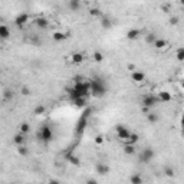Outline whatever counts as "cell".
I'll list each match as a JSON object with an SVG mask.
<instances>
[{
	"label": "cell",
	"mask_w": 184,
	"mask_h": 184,
	"mask_svg": "<svg viewBox=\"0 0 184 184\" xmlns=\"http://www.w3.org/2000/svg\"><path fill=\"white\" fill-rule=\"evenodd\" d=\"M89 92H91L94 96H102V95H105L107 88H105V85L102 81L95 78V79L89 81Z\"/></svg>",
	"instance_id": "1"
},
{
	"label": "cell",
	"mask_w": 184,
	"mask_h": 184,
	"mask_svg": "<svg viewBox=\"0 0 184 184\" xmlns=\"http://www.w3.org/2000/svg\"><path fill=\"white\" fill-rule=\"evenodd\" d=\"M75 84H73V89L78 92V96H86L91 95V92H89V82H85L82 81V78L79 76H76L75 81H73Z\"/></svg>",
	"instance_id": "2"
},
{
	"label": "cell",
	"mask_w": 184,
	"mask_h": 184,
	"mask_svg": "<svg viewBox=\"0 0 184 184\" xmlns=\"http://www.w3.org/2000/svg\"><path fill=\"white\" fill-rule=\"evenodd\" d=\"M36 137H38L39 141H42V142H50L53 140V131H52V128H50L49 125H43L42 128L38 131Z\"/></svg>",
	"instance_id": "3"
},
{
	"label": "cell",
	"mask_w": 184,
	"mask_h": 184,
	"mask_svg": "<svg viewBox=\"0 0 184 184\" xmlns=\"http://www.w3.org/2000/svg\"><path fill=\"white\" fill-rule=\"evenodd\" d=\"M154 155H155V153L153 148H144V150L140 153V155H138V160H140V163L147 164L154 158Z\"/></svg>",
	"instance_id": "4"
},
{
	"label": "cell",
	"mask_w": 184,
	"mask_h": 184,
	"mask_svg": "<svg viewBox=\"0 0 184 184\" xmlns=\"http://www.w3.org/2000/svg\"><path fill=\"white\" fill-rule=\"evenodd\" d=\"M160 102L158 96L153 95V94H148V95H144L141 99V104L142 107H145V108H151V107H155V105Z\"/></svg>",
	"instance_id": "5"
},
{
	"label": "cell",
	"mask_w": 184,
	"mask_h": 184,
	"mask_svg": "<svg viewBox=\"0 0 184 184\" xmlns=\"http://www.w3.org/2000/svg\"><path fill=\"white\" fill-rule=\"evenodd\" d=\"M115 131H117L118 138H119L121 141L127 142V140H128V137H130V134H131V131L128 130L125 125H122V124H118V125H115Z\"/></svg>",
	"instance_id": "6"
},
{
	"label": "cell",
	"mask_w": 184,
	"mask_h": 184,
	"mask_svg": "<svg viewBox=\"0 0 184 184\" xmlns=\"http://www.w3.org/2000/svg\"><path fill=\"white\" fill-rule=\"evenodd\" d=\"M27 20H29V16H27L26 13H20V15L15 19V25H16L19 29H22V27L27 23Z\"/></svg>",
	"instance_id": "7"
},
{
	"label": "cell",
	"mask_w": 184,
	"mask_h": 184,
	"mask_svg": "<svg viewBox=\"0 0 184 184\" xmlns=\"http://www.w3.org/2000/svg\"><path fill=\"white\" fill-rule=\"evenodd\" d=\"M131 79L134 81L135 84H141V82L145 81V73H144V72H140V71L131 72Z\"/></svg>",
	"instance_id": "8"
},
{
	"label": "cell",
	"mask_w": 184,
	"mask_h": 184,
	"mask_svg": "<svg viewBox=\"0 0 184 184\" xmlns=\"http://www.w3.org/2000/svg\"><path fill=\"white\" fill-rule=\"evenodd\" d=\"M95 170H96V173H98L99 176H107V174L109 173V167L107 165V164H104V163H98V164H96Z\"/></svg>",
	"instance_id": "9"
},
{
	"label": "cell",
	"mask_w": 184,
	"mask_h": 184,
	"mask_svg": "<svg viewBox=\"0 0 184 184\" xmlns=\"http://www.w3.org/2000/svg\"><path fill=\"white\" fill-rule=\"evenodd\" d=\"M35 25L38 26L39 29H48L49 22H48L46 17H36V19H35Z\"/></svg>",
	"instance_id": "10"
},
{
	"label": "cell",
	"mask_w": 184,
	"mask_h": 184,
	"mask_svg": "<svg viewBox=\"0 0 184 184\" xmlns=\"http://www.w3.org/2000/svg\"><path fill=\"white\" fill-rule=\"evenodd\" d=\"M140 35H141V30L140 29H131L127 32V39L128 40H135V39L140 38Z\"/></svg>",
	"instance_id": "11"
},
{
	"label": "cell",
	"mask_w": 184,
	"mask_h": 184,
	"mask_svg": "<svg viewBox=\"0 0 184 184\" xmlns=\"http://www.w3.org/2000/svg\"><path fill=\"white\" fill-rule=\"evenodd\" d=\"M158 99H160V102H170V101L173 99V96H171V94L170 92H167V91H161L158 94Z\"/></svg>",
	"instance_id": "12"
},
{
	"label": "cell",
	"mask_w": 184,
	"mask_h": 184,
	"mask_svg": "<svg viewBox=\"0 0 184 184\" xmlns=\"http://www.w3.org/2000/svg\"><path fill=\"white\" fill-rule=\"evenodd\" d=\"M52 38H53L55 42H63L66 38H69V33H63V32H55L52 35Z\"/></svg>",
	"instance_id": "13"
},
{
	"label": "cell",
	"mask_w": 184,
	"mask_h": 184,
	"mask_svg": "<svg viewBox=\"0 0 184 184\" xmlns=\"http://www.w3.org/2000/svg\"><path fill=\"white\" fill-rule=\"evenodd\" d=\"M73 105L76 108H85L86 107V98L85 96H78V98L73 99Z\"/></svg>",
	"instance_id": "14"
},
{
	"label": "cell",
	"mask_w": 184,
	"mask_h": 184,
	"mask_svg": "<svg viewBox=\"0 0 184 184\" xmlns=\"http://www.w3.org/2000/svg\"><path fill=\"white\" fill-rule=\"evenodd\" d=\"M13 142L16 144L17 147L19 145H23L26 142V137H25V134H22V132H19V134H16L15 137H13Z\"/></svg>",
	"instance_id": "15"
},
{
	"label": "cell",
	"mask_w": 184,
	"mask_h": 184,
	"mask_svg": "<svg viewBox=\"0 0 184 184\" xmlns=\"http://www.w3.org/2000/svg\"><path fill=\"white\" fill-rule=\"evenodd\" d=\"M84 53H81V52H76V53H73L71 56V61L73 63H76V65H79V63H82L84 62Z\"/></svg>",
	"instance_id": "16"
},
{
	"label": "cell",
	"mask_w": 184,
	"mask_h": 184,
	"mask_svg": "<svg viewBox=\"0 0 184 184\" xmlns=\"http://www.w3.org/2000/svg\"><path fill=\"white\" fill-rule=\"evenodd\" d=\"M124 153H125L127 155L135 154V144H130V142H125V145H124Z\"/></svg>",
	"instance_id": "17"
},
{
	"label": "cell",
	"mask_w": 184,
	"mask_h": 184,
	"mask_svg": "<svg viewBox=\"0 0 184 184\" xmlns=\"http://www.w3.org/2000/svg\"><path fill=\"white\" fill-rule=\"evenodd\" d=\"M153 45H154L155 49L161 50V49H164V48L167 46V40H165V39H155Z\"/></svg>",
	"instance_id": "18"
},
{
	"label": "cell",
	"mask_w": 184,
	"mask_h": 184,
	"mask_svg": "<svg viewBox=\"0 0 184 184\" xmlns=\"http://www.w3.org/2000/svg\"><path fill=\"white\" fill-rule=\"evenodd\" d=\"M10 36V30L6 25H0V38L2 39H7Z\"/></svg>",
	"instance_id": "19"
},
{
	"label": "cell",
	"mask_w": 184,
	"mask_h": 184,
	"mask_svg": "<svg viewBox=\"0 0 184 184\" xmlns=\"http://www.w3.org/2000/svg\"><path fill=\"white\" fill-rule=\"evenodd\" d=\"M101 17H102V20H101V26H102L104 29H109V27L112 26V20H111L108 16H101Z\"/></svg>",
	"instance_id": "20"
},
{
	"label": "cell",
	"mask_w": 184,
	"mask_h": 184,
	"mask_svg": "<svg viewBox=\"0 0 184 184\" xmlns=\"http://www.w3.org/2000/svg\"><path fill=\"white\" fill-rule=\"evenodd\" d=\"M86 117H88V114H84L82 119L78 122V128H76V132H82V131H84L85 125H86Z\"/></svg>",
	"instance_id": "21"
},
{
	"label": "cell",
	"mask_w": 184,
	"mask_h": 184,
	"mask_svg": "<svg viewBox=\"0 0 184 184\" xmlns=\"http://www.w3.org/2000/svg\"><path fill=\"white\" fill-rule=\"evenodd\" d=\"M92 59H94L96 63L104 62V53H102V52H99V50H95V52H94V55H92Z\"/></svg>",
	"instance_id": "22"
},
{
	"label": "cell",
	"mask_w": 184,
	"mask_h": 184,
	"mask_svg": "<svg viewBox=\"0 0 184 184\" xmlns=\"http://www.w3.org/2000/svg\"><path fill=\"white\" fill-rule=\"evenodd\" d=\"M68 7L71 9V10H73V12H76V10L81 7V3L78 2V0H69V3H68Z\"/></svg>",
	"instance_id": "23"
},
{
	"label": "cell",
	"mask_w": 184,
	"mask_h": 184,
	"mask_svg": "<svg viewBox=\"0 0 184 184\" xmlns=\"http://www.w3.org/2000/svg\"><path fill=\"white\" fill-rule=\"evenodd\" d=\"M19 130H20V132L22 134H27V132H29L30 131V125L29 124H27V122H22L20 125H19Z\"/></svg>",
	"instance_id": "24"
},
{
	"label": "cell",
	"mask_w": 184,
	"mask_h": 184,
	"mask_svg": "<svg viewBox=\"0 0 184 184\" xmlns=\"http://www.w3.org/2000/svg\"><path fill=\"white\" fill-rule=\"evenodd\" d=\"M131 184H141L142 183V177L140 176V174H132L130 178Z\"/></svg>",
	"instance_id": "25"
},
{
	"label": "cell",
	"mask_w": 184,
	"mask_h": 184,
	"mask_svg": "<svg viewBox=\"0 0 184 184\" xmlns=\"http://www.w3.org/2000/svg\"><path fill=\"white\" fill-rule=\"evenodd\" d=\"M89 16H92V17H101V16H102V12H101L98 7H92L91 10H89Z\"/></svg>",
	"instance_id": "26"
},
{
	"label": "cell",
	"mask_w": 184,
	"mask_h": 184,
	"mask_svg": "<svg viewBox=\"0 0 184 184\" xmlns=\"http://www.w3.org/2000/svg\"><path fill=\"white\" fill-rule=\"evenodd\" d=\"M68 160H69V163H72L73 165H79L81 164L79 158H78L76 155H73V154H68Z\"/></svg>",
	"instance_id": "27"
},
{
	"label": "cell",
	"mask_w": 184,
	"mask_h": 184,
	"mask_svg": "<svg viewBox=\"0 0 184 184\" xmlns=\"http://www.w3.org/2000/svg\"><path fill=\"white\" fill-rule=\"evenodd\" d=\"M147 121L150 122V124H155V122L158 121V115H157V114H150L148 112V115H147Z\"/></svg>",
	"instance_id": "28"
},
{
	"label": "cell",
	"mask_w": 184,
	"mask_h": 184,
	"mask_svg": "<svg viewBox=\"0 0 184 184\" xmlns=\"http://www.w3.org/2000/svg\"><path fill=\"white\" fill-rule=\"evenodd\" d=\"M45 112H46V108L43 107V105H38V107L33 109V114H35V115H43Z\"/></svg>",
	"instance_id": "29"
},
{
	"label": "cell",
	"mask_w": 184,
	"mask_h": 184,
	"mask_svg": "<svg viewBox=\"0 0 184 184\" xmlns=\"http://www.w3.org/2000/svg\"><path fill=\"white\" fill-rule=\"evenodd\" d=\"M17 153L20 155H23V157H26V155L29 154V150H27V147L23 144V145H19V148H17Z\"/></svg>",
	"instance_id": "30"
},
{
	"label": "cell",
	"mask_w": 184,
	"mask_h": 184,
	"mask_svg": "<svg viewBox=\"0 0 184 184\" xmlns=\"http://www.w3.org/2000/svg\"><path fill=\"white\" fill-rule=\"evenodd\" d=\"M138 140H140L138 134H132V132H131L130 137H128V140H127V142H130V144H137Z\"/></svg>",
	"instance_id": "31"
},
{
	"label": "cell",
	"mask_w": 184,
	"mask_h": 184,
	"mask_svg": "<svg viewBox=\"0 0 184 184\" xmlns=\"http://www.w3.org/2000/svg\"><path fill=\"white\" fill-rule=\"evenodd\" d=\"M13 91H10V89H4V92H3V98L6 101H10V99H13Z\"/></svg>",
	"instance_id": "32"
},
{
	"label": "cell",
	"mask_w": 184,
	"mask_h": 184,
	"mask_svg": "<svg viewBox=\"0 0 184 184\" xmlns=\"http://www.w3.org/2000/svg\"><path fill=\"white\" fill-rule=\"evenodd\" d=\"M177 61H178V62H183L184 61V49L183 48H180V49H177Z\"/></svg>",
	"instance_id": "33"
},
{
	"label": "cell",
	"mask_w": 184,
	"mask_h": 184,
	"mask_svg": "<svg viewBox=\"0 0 184 184\" xmlns=\"http://www.w3.org/2000/svg\"><path fill=\"white\" fill-rule=\"evenodd\" d=\"M164 174H165L167 177H174V168L165 167V168H164Z\"/></svg>",
	"instance_id": "34"
},
{
	"label": "cell",
	"mask_w": 184,
	"mask_h": 184,
	"mask_svg": "<svg viewBox=\"0 0 184 184\" xmlns=\"http://www.w3.org/2000/svg\"><path fill=\"white\" fill-rule=\"evenodd\" d=\"M155 35L154 33H150V35H147V38H145V40H147V43H154V40H155Z\"/></svg>",
	"instance_id": "35"
},
{
	"label": "cell",
	"mask_w": 184,
	"mask_h": 184,
	"mask_svg": "<svg viewBox=\"0 0 184 184\" xmlns=\"http://www.w3.org/2000/svg\"><path fill=\"white\" fill-rule=\"evenodd\" d=\"M95 144L102 145V144H104V137H102V135H96L95 137Z\"/></svg>",
	"instance_id": "36"
},
{
	"label": "cell",
	"mask_w": 184,
	"mask_h": 184,
	"mask_svg": "<svg viewBox=\"0 0 184 184\" xmlns=\"http://www.w3.org/2000/svg\"><path fill=\"white\" fill-rule=\"evenodd\" d=\"M20 92H22V95H30V89L27 86H22Z\"/></svg>",
	"instance_id": "37"
},
{
	"label": "cell",
	"mask_w": 184,
	"mask_h": 184,
	"mask_svg": "<svg viewBox=\"0 0 184 184\" xmlns=\"http://www.w3.org/2000/svg\"><path fill=\"white\" fill-rule=\"evenodd\" d=\"M127 71L134 72L135 71V65H134V63H128V65H127Z\"/></svg>",
	"instance_id": "38"
},
{
	"label": "cell",
	"mask_w": 184,
	"mask_h": 184,
	"mask_svg": "<svg viewBox=\"0 0 184 184\" xmlns=\"http://www.w3.org/2000/svg\"><path fill=\"white\" fill-rule=\"evenodd\" d=\"M170 23H171L173 26H176L177 23H178V17H171V19H170Z\"/></svg>",
	"instance_id": "39"
},
{
	"label": "cell",
	"mask_w": 184,
	"mask_h": 184,
	"mask_svg": "<svg viewBox=\"0 0 184 184\" xmlns=\"http://www.w3.org/2000/svg\"><path fill=\"white\" fill-rule=\"evenodd\" d=\"M161 10H163L164 13H168V6H161Z\"/></svg>",
	"instance_id": "40"
},
{
	"label": "cell",
	"mask_w": 184,
	"mask_h": 184,
	"mask_svg": "<svg viewBox=\"0 0 184 184\" xmlns=\"http://www.w3.org/2000/svg\"><path fill=\"white\" fill-rule=\"evenodd\" d=\"M86 183H89V184H95V183H96V180H94V178H92V180H88Z\"/></svg>",
	"instance_id": "41"
},
{
	"label": "cell",
	"mask_w": 184,
	"mask_h": 184,
	"mask_svg": "<svg viewBox=\"0 0 184 184\" xmlns=\"http://www.w3.org/2000/svg\"><path fill=\"white\" fill-rule=\"evenodd\" d=\"M0 43H2V38H0Z\"/></svg>",
	"instance_id": "42"
},
{
	"label": "cell",
	"mask_w": 184,
	"mask_h": 184,
	"mask_svg": "<svg viewBox=\"0 0 184 184\" xmlns=\"http://www.w3.org/2000/svg\"><path fill=\"white\" fill-rule=\"evenodd\" d=\"M78 2H79V0H78Z\"/></svg>",
	"instance_id": "43"
}]
</instances>
